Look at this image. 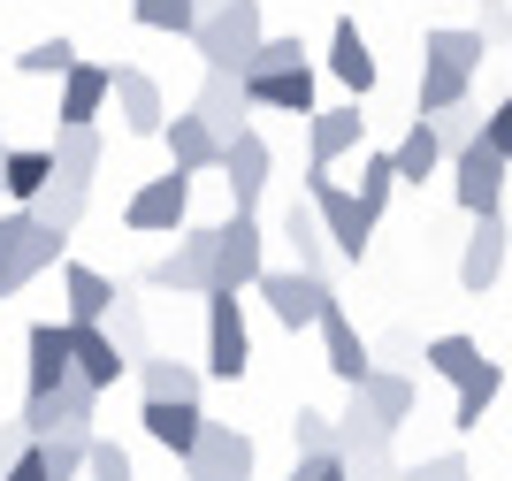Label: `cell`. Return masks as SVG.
<instances>
[{
    "label": "cell",
    "mask_w": 512,
    "mask_h": 481,
    "mask_svg": "<svg viewBox=\"0 0 512 481\" xmlns=\"http://www.w3.org/2000/svg\"><path fill=\"white\" fill-rule=\"evenodd\" d=\"M482 54H490V39H482V31L436 23V31L421 39V100H413V115L467 107V100H474V77H482Z\"/></svg>",
    "instance_id": "cell-1"
},
{
    "label": "cell",
    "mask_w": 512,
    "mask_h": 481,
    "mask_svg": "<svg viewBox=\"0 0 512 481\" xmlns=\"http://www.w3.org/2000/svg\"><path fill=\"white\" fill-rule=\"evenodd\" d=\"M92 168H100V130H62V138H54V184H46V199L31 214H39L46 230H77V222H85V207H92Z\"/></svg>",
    "instance_id": "cell-2"
},
{
    "label": "cell",
    "mask_w": 512,
    "mask_h": 481,
    "mask_svg": "<svg viewBox=\"0 0 512 481\" xmlns=\"http://www.w3.org/2000/svg\"><path fill=\"white\" fill-rule=\"evenodd\" d=\"M268 46V23H260V0H230V8H214V16H199L192 31V54L207 69H230V77H245L253 69V54Z\"/></svg>",
    "instance_id": "cell-3"
},
{
    "label": "cell",
    "mask_w": 512,
    "mask_h": 481,
    "mask_svg": "<svg viewBox=\"0 0 512 481\" xmlns=\"http://www.w3.org/2000/svg\"><path fill=\"white\" fill-rule=\"evenodd\" d=\"M62 245H69V237H62V230H46L31 207L0 214V298H16L23 283H39V275L62 260Z\"/></svg>",
    "instance_id": "cell-4"
},
{
    "label": "cell",
    "mask_w": 512,
    "mask_h": 481,
    "mask_svg": "<svg viewBox=\"0 0 512 481\" xmlns=\"http://www.w3.org/2000/svg\"><path fill=\"white\" fill-rule=\"evenodd\" d=\"M306 199L321 207V222H329V245H337V260H352L360 268L367 260V237H375V214H367V199L352 184H337V176H306Z\"/></svg>",
    "instance_id": "cell-5"
},
{
    "label": "cell",
    "mask_w": 512,
    "mask_h": 481,
    "mask_svg": "<svg viewBox=\"0 0 512 481\" xmlns=\"http://www.w3.org/2000/svg\"><path fill=\"white\" fill-rule=\"evenodd\" d=\"M505 184H512V161L490 138H474V146L451 161V199H459V214H474V222H490V214L505 207Z\"/></svg>",
    "instance_id": "cell-6"
},
{
    "label": "cell",
    "mask_w": 512,
    "mask_h": 481,
    "mask_svg": "<svg viewBox=\"0 0 512 481\" xmlns=\"http://www.w3.org/2000/svg\"><path fill=\"white\" fill-rule=\"evenodd\" d=\"M260 298H268V314H276L291 336H299V329H321V314L337 306L329 275H314V268H268V275H260Z\"/></svg>",
    "instance_id": "cell-7"
},
{
    "label": "cell",
    "mask_w": 512,
    "mask_h": 481,
    "mask_svg": "<svg viewBox=\"0 0 512 481\" xmlns=\"http://www.w3.org/2000/svg\"><path fill=\"white\" fill-rule=\"evenodd\" d=\"M92 413H100V390L92 382H62L54 398H23V436L31 443H54V436L92 443Z\"/></svg>",
    "instance_id": "cell-8"
},
{
    "label": "cell",
    "mask_w": 512,
    "mask_h": 481,
    "mask_svg": "<svg viewBox=\"0 0 512 481\" xmlns=\"http://www.w3.org/2000/svg\"><path fill=\"white\" fill-rule=\"evenodd\" d=\"M268 275V237H260L253 214H230L214 222V291H260Z\"/></svg>",
    "instance_id": "cell-9"
},
{
    "label": "cell",
    "mask_w": 512,
    "mask_h": 481,
    "mask_svg": "<svg viewBox=\"0 0 512 481\" xmlns=\"http://www.w3.org/2000/svg\"><path fill=\"white\" fill-rule=\"evenodd\" d=\"M23 398H54L62 382H77V329L69 321H31L23 336Z\"/></svg>",
    "instance_id": "cell-10"
},
{
    "label": "cell",
    "mask_w": 512,
    "mask_h": 481,
    "mask_svg": "<svg viewBox=\"0 0 512 481\" xmlns=\"http://www.w3.org/2000/svg\"><path fill=\"white\" fill-rule=\"evenodd\" d=\"M245 367H253L245 306H237V291H207V375L214 382H237Z\"/></svg>",
    "instance_id": "cell-11"
},
{
    "label": "cell",
    "mask_w": 512,
    "mask_h": 481,
    "mask_svg": "<svg viewBox=\"0 0 512 481\" xmlns=\"http://www.w3.org/2000/svg\"><path fill=\"white\" fill-rule=\"evenodd\" d=\"M153 291H176V298H207L214 291V230H176V252H161L146 268Z\"/></svg>",
    "instance_id": "cell-12"
},
{
    "label": "cell",
    "mask_w": 512,
    "mask_h": 481,
    "mask_svg": "<svg viewBox=\"0 0 512 481\" xmlns=\"http://www.w3.org/2000/svg\"><path fill=\"white\" fill-rule=\"evenodd\" d=\"M184 474L192 481H253V436L230 428V420H207V436H199V451L184 459Z\"/></svg>",
    "instance_id": "cell-13"
},
{
    "label": "cell",
    "mask_w": 512,
    "mask_h": 481,
    "mask_svg": "<svg viewBox=\"0 0 512 481\" xmlns=\"http://www.w3.org/2000/svg\"><path fill=\"white\" fill-rule=\"evenodd\" d=\"M184 214H192V176L169 168V176H153V184L130 191L123 222H130V230H184Z\"/></svg>",
    "instance_id": "cell-14"
},
{
    "label": "cell",
    "mask_w": 512,
    "mask_h": 481,
    "mask_svg": "<svg viewBox=\"0 0 512 481\" xmlns=\"http://www.w3.org/2000/svg\"><path fill=\"white\" fill-rule=\"evenodd\" d=\"M123 283L115 275H100V268H85V260H69L62 268V306H69V329H100L115 306H123Z\"/></svg>",
    "instance_id": "cell-15"
},
{
    "label": "cell",
    "mask_w": 512,
    "mask_h": 481,
    "mask_svg": "<svg viewBox=\"0 0 512 481\" xmlns=\"http://www.w3.org/2000/svg\"><path fill=\"white\" fill-rule=\"evenodd\" d=\"M245 107H253V92H245V77H230V69H207V84H199V100H192V115L230 146V138H245Z\"/></svg>",
    "instance_id": "cell-16"
},
{
    "label": "cell",
    "mask_w": 512,
    "mask_h": 481,
    "mask_svg": "<svg viewBox=\"0 0 512 481\" xmlns=\"http://www.w3.org/2000/svg\"><path fill=\"white\" fill-rule=\"evenodd\" d=\"M306 146H314V176H329L344 153H360V146H367V115H360V100L306 115Z\"/></svg>",
    "instance_id": "cell-17"
},
{
    "label": "cell",
    "mask_w": 512,
    "mask_h": 481,
    "mask_svg": "<svg viewBox=\"0 0 512 481\" xmlns=\"http://www.w3.org/2000/svg\"><path fill=\"white\" fill-rule=\"evenodd\" d=\"M268 176H276V153H268V138H260V130L230 138V153H222V184H230L237 214H253V207H260V191H268Z\"/></svg>",
    "instance_id": "cell-18"
},
{
    "label": "cell",
    "mask_w": 512,
    "mask_h": 481,
    "mask_svg": "<svg viewBox=\"0 0 512 481\" xmlns=\"http://www.w3.org/2000/svg\"><path fill=\"white\" fill-rule=\"evenodd\" d=\"M505 252H512V230H505V214H490V222H474L467 245H459V291H490L497 275H505Z\"/></svg>",
    "instance_id": "cell-19"
},
{
    "label": "cell",
    "mask_w": 512,
    "mask_h": 481,
    "mask_svg": "<svg viewBox=\"0 0 512 481\" xmlns=\"http://www.w3.org/2000/svg\"><path fill=\"white\" fill-rule=\"evenodd\" d=\"M115 115H123L130 138H161L169 130V107H161V84L146 77V69H115Z\"/></svg>",
    "instance_id": "cell-20"
},
{
    "label": "cell",
    "mask_w": 512,
    "mask_h": 481,
    "mask_svg": "<svg viewBox=\"0 0 512 481\" xmlns=\"http://www.w3.org/2000/svg\"><path fill=\"white\" fill-rule=\"evenodd\" d=\"M321 352H329V375H337L344 390H360V382L375 375V359H367V336L352 329V314H344V306H329V314H321Z\"/></svg>",
    "instance_id": "cell-21"
},
{
    "label": "cell",
    "mask_w": 512,
    "mask_h": 481,
    "mask_svg": "<svg viewBox=\"0 0 512 481\" xmlns=\"http://www.w3.org/2000/svg\"><path fill=\"white\" fill-rule=\"evenodd\" d=\"M245 92H253V107H276V115H321L314 69H245Z\"/></svg>",
    "instance_id": "cell-22"
},
{
    "label": "cell",
    "mask_w": 512,
    "mask_h": 481,
    "mask_svg": "<svg viewBox=\"0 0 512 481\" xmlns=\"http://www.w3.org/2000/svg\"><path fill=\"white\" fill-rule=\"evenodd\" d=\"M161 138H169V168H184V176H222V153H230V146H222L199 115H176Z\"/></svg>",
    "instance_id": "cell-23"
},
{
    "label": "cell",
    "mask_w": 512,
    "mask_h": 481,
    "mask_svg": "<svg viewBox=\"0 0 512 481\" xmlns=\"http://www.w3.org/2000/svg\"><path fill=\"white\" fill-rule=\"evenodd\" d=\"M107 100H115V69H107V62H77L62 77V130H85Z\"/></svg>",
    "instance_id": "cell-24"
},
{
    "label": "cell",
    "mask_w": 512,
    "mask_h": 481,
    "mask_svg": "<svg viewBox=\"0 0 512 481\" xmlns=\"http://www.w3.org/2000/svg\"><path fill=\"white\" fill-rule=\"evenodd\" d=\"M199 382H207V367H192V359H138V390H146V405H199Z\"/></svg>",
    "instance_id": "cell-25"
},
{
    "label": "cell",
    "mask_w": 512,
    "mask_h": 481,
    "mask_svg": "<svg viewBox=\"0 0 512 481\" xmlns=\"http://www.w3.org/2000/svg\"><path fill=\"white\" fill-rule=\"evenodd\" d=\"M329 69H337V84L352 92V100L375 92V46L360 39V23H352V16H337V31H329Z\"/></svg>",
    "instance_id": "cell-26"
},
{
    "label": "cell",
    "mask_w": 512,
    "mask_h": 481,
    "mask_svg": "<svg viewBox=\"0 0 512 481\" xmlns=\"http://www.w3.org/2000/svg\"><path fill=\"white\" fill-rule=\"evenodd\" d=\"M283 237H291V252H299V268L329 275V252H337V245H329V222H321V207L306 199V191L283 207Z\"/></svg>",
    "instance_id": "cell-27"
},
{
    "label": "cell",
    "mask_w": 512,
    "mask_h": 481,
    "mask_svg": "<svg viewBox=\"0 0 512 481\" xmlns=\"http://www.w3.org/2000/svg\"><path fill=\"white\" fill-rule=\"evenodd\" d=\"M0 184H8V199H16V207H39L46 184H54V146H8Z\"/></svg>",
    "instance_id": "cell-28"
},
{
    "label": "cell",
    "mask_w": 512,
    "mask_h": 481,
    "mask_svg": "<svg viewBox=\"0 0 512 481\" xmlns=\"http://www.w3.org/2000/svg\"><path fill=\"white\" fill-rule=\"evenodd\" d=\"M146 436L169 451V459H192L199 436H207V413L199 405H146Z\"/></svg>",
    "instance_id": "cell-29"
},
{
    "label": "cell",
    "mask_w": 512,
    "mask_h": 481,
    "mask_svg": "<svg viewBox=\"0 0 512 481\" xmlns=\"http://www.w3.org/2000/svg\"><path fill=\"white\" fill-rule=\"evenodd\" d=\"M390 153H398V184H428V176H436V168L451 161V153H444V138H436V123H428V115H413V130H406V138H398Z\"/></svg>",
    "instance_id": "cell-30"
},
{
    "label": "cell",
    "mask_w": 512,
    "mask_h": 481,
    "mask_svg": "<svg viewBox=\"0 0 512 481\" xmlns=\"http://www.w3.org/2000/svg\"><path fill=\"white\" fill-rule=\"evenodd\" d=\"M421 367H428V375H444L451 390H459V382H474L490 359H482V344H474V336H428V344H421Z\"/></svg>",
    "instance_id": "cell-31"
},
{
    "label": "cell",
    "mask_w": 512,
    "mask_h": 481,
    "mask_svg": "<svg viewBox=\"0 0 512 481\" xmlns=\"http://www.w3.org/2000/svg\"><path fill=\"white\" fill-rule=\"evenodd\" d=\"M130 359H123V344L107 329H77V382H92V390H115V375H123Z\"/></svg>",
    "instance_id": "cell-32"
},
{
    "label": "cell",
    "mask_w": 512,
    "mask_h": 481,
    "mask_svg": "<svg viewBox=\"0 0 512 481\" xmlns=\"http://www.w3.org/2000/svg\"><path fill=\"white\" fill-rule=\"evenodd\" d=\"M367 413L383 420V428H398V420H413V375H398V367H375V375L360 382Z\"/></svg>",
    "instance_id": "cell-33"
},
{
    "label": "cell",
    "mask_w": 512,
    "mask_h": 481,
    "mask_svg": "<svg viewBox=\"0 0 512 481\" xmlns=\"http://www.w3.org/2000/svg\"><path fill=\"white\" fill-rule=\"evenodd\" d=\"M497 390H505V367H482L474 382H459V398H451V428H482V413L497 405Z\"/></svg>",
    "instance_id": "cell-34"
},
{
    "label": "cell",
    "mask_w": 512,
    "mask_h": 481,
    "mask_svg": "<svg viewBox=\"0 0 512 481\" xmlns=\"http://www.w3.org/2000/svg\"><path fill=\"white\" fill-rule=\"evenodd\" d=\"M130 16L146 31H169V39H192L199 31V0H130Z\"/></svg>",
    "instance_id": "cell-35"
},
{
    "label": "cell",
    "mask_w": 512,
    "mask_h": 481,
    "mask_svg": "<svg viewBox=\"0 0 512 481\" xmlns=\"http://www.w3.org/2000/svg\"><path fill=\"white\" fill-rule=\"evenodd\" d=\"M367 199V214L383 222V207H390V191H398V153H360V184H352Z\"/></svg>",
    "instance_id": "cell-36"
},
{
    "label": "cell",
    "mask_w": 512,
    "mask_h": 481,
    "mask_svg": "<svg viewBox=\"0 0 512 481\" xmlns=\"http://www.w3.org/2000/svg\"><path fill=\"white\" fill-rule=\"evenodd\" d=\"M428 123H436V138H444V153H451V161H459V153H467L474 146V138H482V123H490V115H482V107H444V115H428Z\"/></svg>",
    "instance_id": "cell-37"
},
{
    "label": "cell",
    "mask_w": 512,
    "mask_h": 481,
    "mask_svg": "<svg viewBox=\"0 0 512 481\" xmlns=\"http://www.w3.org/2000/svg\"><path fill=\"white\" fill-rule=\"evenodd\" d=\"M16 69H23V77H69V69H77V46H69L62 31H54V39L23 46V54H16Z\"/></svg>",
    "instance_id": "cell-38"
},
{
    "label": "cell",
    "mask_w": 512,
    "mask_h": 481,
    "mask_svg": "<svg viewBox=\"0 0 512 481\" xmlns=\"http://www.w3.org/2000/svg\"><path fill=\"white\" fill-rule=\"evenodd\" d=\"M100 329L115 336V344H123V359H130V367H138V359H153V344H146V314H138L130 298H123V306H115V314L100 321Z\"/></svg>",
    "instance_id": "cell-39"
},
{
    "label": "cell",
    "mask_w": 512,
    "mask_h": 481,
    "mask_svg": "<svg viewBox=\"0 0 512 481\" xmlns=\"http://www.w3.org/2000/svg\"><path fill=\"white\" fill-rule=\"evenodd\" d=\"M291 443H299V459H337V420L329 413H299L291 420Z\"/></svg>",
    "instance_id": "cell-40"
},
{
    "label": "cell",
    "mask_w": 512,
    "mask_h": 481,
    "mask_svg": "<svg viewBox=\"0 0 512 481\" xmlns=\"http://www.w3.org/2000/svg\"><path fill=\"white\" fill-rule=\"evenodd\" d=\"M92 443H100V436H92ZM92 443H69V436L39 443V459H46V474H54V481H77V474H85V466H92Z\"/></svg>",
    "instance_id": "cell-41"
},
{
    "label": "cell",
    "mask_w": 512,
    "mask_h": 481,
    "mask_svg": "<svg viewBox=\"0 0 512 481\" xmlns=\"http://www.w3.org/2000/svg\"><path fill=\"white\" fill-rule=\"evenodd\" d=\"M344 459V481H406V466L390 459V443L383 451H337Z\"/></svg>",
    "instance_id": "cell-42"
},
{
    "label": "cell",
    "mask_w": 512,
    "mask_h": 481,
    "mask_svg": "<svg viewBox=\"0 0 512 481\" xmlns=\"http://www.w3.org/2000/svg\"><path fill=\"white\" fill-rule=\"evenodd\" d=\"M406 481H474V466L459 459V451H428V459L406 466Z\"/></svg>",
    "instance_id": "cell-43"
},
{
    "label": "cell",
    "mask_w": 512,
    "mask_h": 481,
    "mask_svg": "<svg viewBox=\"0 0 512 481\" xmlns=\"http://www.w3.org/2000/svg\"><path fill=\"white\" fill-rule=\"evenodd\" d=\"M253 69H306V39H299V31H283V39L268 31V46L253 54Z\"/></svg>",
    "instance_id": "cell-44"
},
{
    "label": "cell",
    "mask_w": 512,
    "mask_h": 481,
    "mask_svg": "<svg viewBox=\"0 0 512 481\" xmlns=\"http://www.w3.org/2000/svg\"><path fill=\"white\" fill-rule=\"evenodd\" d=\"M85 474L92 481H138V466H130V451H123V443H92V466H85Z\"/></svg>",
    "instance_id": "cell-45"
},
{
    "label": "cell",
    "mask_w": 512,
    "mask_h": 481,
    "mask_svg": "<svg viewBox=\"0 0 512 481\" xmlns=\"http://www.w3.org/2000/svg\"><path fill=\"white\" fill-rule=\"evenodd\" d=\"M482 138H490V146H497V153L512 161V92H505V100L490 107V123H482Z\"/></svg>",
    "instance_id": "cell-46"
},
{
    "label": "cell",
    "mask_w": 512,
    "mask_h": 481,
    "mask_svg": "<svg viewBox=\"0 0 512 481\" xmlns=\"http://www.w3.org/2000/svg\"><path fill=\"white\" fill-rule=\"evenodd\" d=\"M23 451H31V436H23V420H0V474H8V466H16Z\"/></svg>",
    "instance_id": "cell-47"
},
{
    "label": "cell",
    "mask_w": 512,
    "mask_h": 481,
    "mask_svg": "<svg viewBox=\"0 0 512 481\" xmlns=\"http://www.w3.org/2000/svg\"><path fill=\"white\" fill-rule=\"evenodd\" d=\"M299 481H344V459H291Z\"/></svg>",
    "instance_id": "cell-48"
},
{
    "label": "cell",
    "mask_w": 512,
    "mask_h": 481,
    "mask_svg": "<svg viewBox=\"0 0 512 481\" xmlns=\"http://www.w3.org/2000/svg\"><path fill=\"white\" fill-rule=\"evenodd\" d=\"M0 481H54V474H46V459H39V443H31V451H23V459L8 466V474H0Z\"/></svg>",
    "instance_id": "cell-49"
},
{
    "label": "cell",
    "mask_w": 512,
    "mask_h": 481,
    "mask_svg": "<svg viewBox=\"0 0 512 481\" xmlns=\"http://www.w3.org/2000/svg\"><path fill=\"white\" fill-rule=\"evenodd\" d=\"M482 39H497V31H512V16H505V0H482V23H474Z\"/></svg>",
    "instance_id": "cell-50"
},
{
    "label": "cell",
    "mask_w": 512,
    "mask_h": 481,
    "mask_svg": "<svg viewBox=\"0 0 512 481\" xmlns=\"http://www.w3.org/2000/svg\"><path fill=\"white\" fill-rule=\"evenodd\" d=\"M214 8H230V0H199V16H214Z\"/></svg>",
    "instance_id": "cell-51"
},
{
    "label": "cell",
    "mask_w": 512,
    "mask_h": 481,
    "mask_svg": "<svg viewBox=\"0 0 512 481\" xmlns=\"http://www.w3.org/2000/svg\"><path fill=\"white\" fill-rule=\"evenodd\" d=\"M0 161H8V138H0Z\"/></svg>",
    "instance_id": "cell-52"
},
{
    "label": "cell",
    "mask_w": 512,
    "mask_h": 481,
    "mask_svg": "<svg viewBox=\"0 0 512 481\" xmlns=\"http://www.w3.org/2000/svg\"><path fill=\"white\" fill-rule=\"evenodd\" d=\"M291 481H299V474H291Z\"/></svg>",
    "instance_id": "cell-53"
}]
</instances>
